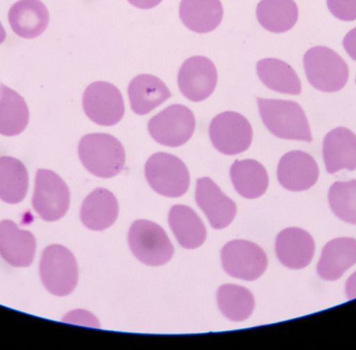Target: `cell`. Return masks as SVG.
<instances>
[{"mask_svg": "<svg viewBox=\"0 0 356 350\" xmlns=\"http://www.w3.org/2000/svg\"><path fill=\"white\" fill-rule=\"evenodd\" d=\"M257 102L264 125L275 137L295 141H313L309 120L298 102L261 97H257Z\"/></svg>", "mask_w": 356, "mask_h": 350, "instance_id": "6da1fadb", "label": "cell"}, {"mask_svg": "<svg viewBox=\"0 0 356 350\" xmlns=\"http://www.w3.org/2000/svg\"><path fill=\"white\" fill-rule=\"evenodd\" d=\"M81 164L91 175L102 178L118 175L124 168L125 150L122 143L108 134H89L79 144Z\"/></svg>", "mask_w": 356, "mask_h": 350, "instance_id": "7a4b0ae2", "label": "cell"}, {"mask_svg": "<svg viewBox=\"0 0 356 350\" xmlns=\"http://www.w3.org/2000/svg\"><path fill=\"white\" fill-rule=\"evenodd\" d=\"M307 81L316 89L325 93L341 91L349 79V67L344 58L332 48L316 46L303 58Z\"/></svg>", "mask_w": 356, "mask_h": 350, "instance_id": "3957f363", "label": "cell"}, {"mask_svg": "<svg viewBox=\"0 0 356 350\" xmlns=\"http://www.w3.org/2000/svg\"><path fill=\"white\" fill-rule=\"evenodd\" d=\"M131 253L142 263L159 267L170 262L175 246L162 226L149 220H137L129 232Z\"/></svg>", "mask_w": 356, "mask_h": 350, "instance_id": "277c9868", "label": "cell"}, {"mask_svg": "<svg viewBox=\"0 0 356 350\" xmlns=\"http://www.w3.org/2000/svg\"><path fill=\"white\" fill-rule=\"evenodd\" d=\"M40 276L48 292L67 296L76 288L79 267L73 253L62 245L46 247L40 262Z\"/></svg>", "mask_w": 356, "mask_h": 350, "instance_id": "5b68a950", "label": "cell"}, {"mask_svg": "<svg viewBox=\"0 0 356 350\" xmlns=\"http://www.w3.org/2000/svg\"><path fill=\"white\" fill-rule=\"evenodd\" d=\"M145 177L156 193L170 198L181 197L190 186L188 167L177 157L166 152H158L148 159Z\"/></svg>", "mask_w": 356, "mask_h": 350, "instance_id": "8992f818", "label": "cell"}, {"mask_svg": "<svg viewBox=\"0 0 356 350\" xmlns=\"http://www.w3.org/2000/svg\"><path fill=\"white\" fill-rule=\"evenodd\" d=\"M70 205V191L56 173L40 169L35 175L33 207L44 221H58L64 217Z\"/></svg>", "mask_w": 356, "mask_h": 350, "instance_id": "52a82bcc", "label": "cell"}, {"mask_svg": "<svg viewBox=\"0 0 356 350\" xmlns=\"http://www.w3.org/2000/svg\"><path fill=\"white\" fill-rule=\"evenodd\" d=\"M196 127L194 114L182 104H172L152 117L148 132L154 141L168 148H179L192 138Z\"/></svg>", "mask_w": 356, "mask_h": 350, "instance_id": "ba28073f", "label": "cell"}, {"mask_svg": "<svg viewBox=\"0 0 356 350\" xmlns=\"http://www.w3.org/2000/svg\"><path fill=\"white\" fill-rule=\"evenodd\" d=\"M209 138L218 152L226 156H236L250 148L252 127L240 113L223 112L211 120Z\"/></svg>", "mask_w": 356, "mask_h": 350, "instance_id": "9c48e42d", "label": "cell"}, {"mask_svg": "<svg viewBox=\"0 0 356 350\" xmlns=\"http://www.w3.org/2000/svg\"><path fill=\"white\" fill-rule=\"evenodd\" d=\"M83 108L88 118L102 127L116 125L125 113L120 90L108 81H95L85 90Z\"/></svg>", "mask_w": 356, "mask_h": 350, "instance_id": "30bf717a", "label": "cell"}, {"mask_svg": "<svg viewBox=\"0 0 356 350\" xmlns=\"http://www.w3.org/2000/svg\"><path fill=\"white\" fill-rule=\"evenodd\" d=\"M222 266L228 276L252 282L265 273L268 257L265 251L253 242L234 240L224 245Z\"/></svg>", "mask_w": 356, "mask_h": 350, "instance_id": "8fae6325", "label": "cell"}, {"mask_svg": "<svg viewBox=\"0 0 356 350\" xmlns=\"http://www.w3.org/2000/svg\"><path fill=\"white\" fill-rule=\"evenodd\" d=\"M178 88L193 102L207 100L215 91L218 72L215 64L205 56H191L178 71Z\"/></svg>", "mask_w": 356, "mask_h": 350, "instance_id": "7c38bea8", "label": "cell"}, {"mask_svg": "<svg viewBox=\"0 0 356 350\" xmlns=\"http://www.w3.org/2000/svg\"><path fill=\"white\" fill-rule=\"evenodd\" d=\"M196 202L205 214L211 228L223 230L230 225L236 215V205L223 194L209 177L197 180Z\"/></svg>", "mask_w": 356, "mask_h": 350, "instance_id": "4fadbf2b", "label": "cell"}, {"mask_svg": "<svg viewBox=\"0 0 356 350\" xmlns=\"http://www.w3.org/2000/svg\"><path fill=\"white\" fill-rule=\"evenodd\" d=\"M319 173L315 159L300 150L284 154L278 164V182L293 192L309 190L317 182Z\"/></svg>", "mask_w": 356, "mask_h": 350, "instance_id": "5bb4252c", "label": "cell"}, {"mask_svg": "<svg viewBox=\"0 0 356 350\" xmlns=\"http://www.w3.org/2000/svg\"><path fill=\"white\" fill-rule=\"evenodd\" d=\"M275 250L282 265L290 269H303L315 255V241L302 228H286L276 238Z\"/></svg>", "mask_w": 356, "mask_h": 350, "instance_id": "9a60e30c", "label": "cell"}, {"mask_svg": "<svg viewBox=\"0 0 356 350\" xmlns=\"http://www.w3.org/2000/svg\"><path fill=\"white\" fill-rule=\"evenodd\" d=\"M35 236L10 220L0 222V255L14 267H29L35 259Z\"/></svg>", "mask_w": 356, "mask_h": 350, "instance_id": "2e32d148", "label": "cell"}, {"mask_svg": "<svg viewBox=\"0 0 356 350\" xmlns=\"http://www.w3.org/2000/svg\"><path fill=\"white\" fill-rule=\"evenodd\" d=\"M323 158L328 173L356 169V135L346 127H337L326 135Z\"/></svg>", "mask_w": 356, "mask_h": 350, "instance_id": "e0dca14e", "label": "cell"}, {"mask_svg": "<svg viewBox=\"0 0 356 350\" xmlns=\"http://www.w3.org/2000/svg\"><path fill=\"white\" fill-rule=\"evenodd\" d=\"M118 215V200L106 189H95L86 197L81 205V222L86 228L96 232L111 228L116 222Z\"/></svg>", "mask_w": 356, "mask_h": 350, "instance_id": "ac0fdd59", "label": "cell"}, {"mask_svg": "<svg viewBox=\"0 0 356 350\" xmlns=\"http://www.w3.org/2000/svg\"><path fill=\"white\" fill-rule=\"evenodd\" d=\"M13 31L24 39L39 37L49 23V13L40 0H19L8 12Z\"/></svg>", "mask_w": 356, "mask_h": 350, "instance_id": "d6986e66", "label": "cell"}, {"mask_svg": "<svg viewBox=\"0 0 356 350\" xmlns=\"http://www.w3.org/2000/svg\"><path fill=\"white\" fill-rule=\"evenodd\" d=\"M127 93L131 110L141 116L149 114L171 97L164 81L152 74H140L131 79Z\"/></svg>", "mask_w": 356, "mask_h": 350, "instance_id": "ffe728a7", "label": "cell"}, {"mask_svg": "<svg viewBox=\"0 0 356 350\" xmlns=\"http://www.w3.org/2000/svg\"><path fill=\"white\" fill-rule=\"evenodd\" d=\"M356 264V239L338 238L330 241L322 251L318 274L325 280H337Z\"/></svg>", "mask_w": 356, "mask_h": 350, "instance_id": "44dd1931", "label": "cell"}, {"mask_svg": "<svg viewBox=\"0 0 356 350\" xmlns=\"http://www.w3.org/2000/svg\"><path fill=\"white\" fill-rule=\"evenodd\" d=\"M220 0H181L179 18L190 31L207 33L215 31L223 19Z\"/></svg>", "mask_w": 356, "mask_h": 350, "instance_id": "7402d4cb", "label": "cell"}, {"mask_svg": "<svg viewBox=\"0 0 356 350\" xmlns=\"http://www.w3.org/2000/svg\"><path fill=\"white\" fill-rule=\"evenodd\" d=\"M169 225L180 246L196 249L207 240V228L196 212L186 205H177L171 207Z\"/></svg>", "mask_w": 356, "mask_h": 350, "instance_id": "603a6c76", "label": "cell"}, {"mask_svg": "<svg viewBox=\"0 0 356 350\" xmlns=\"http://www.w3.org/2000/svg\"><path fill=\"white\" fill-rule=\"evenodd\" d=\"M257 73L266 87L278 93L300 95L302 91L296 71L284 61L264 58L257 64Z\"/></svg>", "mask_w": 356, "mask_h": 350, "instance_id": "cb8c5ba5", "label": "cell"}, {"mask_svg": "<svg viewBox=\"0 0 356 350\" xmlns=\"http://www.w3.org/2000/svg\"><path fill=\"white\" fill-rule=\"evenodd\" d=\"M230 178L236 192L247 199L263 196L269 186L267 170L255 160L236 161L230 168Z\"/></svg>", "mask_w": 356, "mask_h": 350, "instance_id": "d4e9b609", "label": "cell"}, {"mask_svg": "<svg viewBox=\"0 0 356 350\" xmlns=\"http://www.w3.org/2000/svg\"><path fill=\"white\" fill-rule=\"evenodd\" d=\"M29 121V111L22 96L0 83V135H20Z\"/></svg>", "mask_w": 356, "mask_h": 350, "instance_id": "484cf974", "label": "cell"}, {"mask_svg": "<svg viewBox=\"0 0 356 350\" xmlns=\"http://www.w3.org/2000/svg\"><path fill=\"white\" fill-rule=\"evenodd\" d=\"M298 17V6L294 0H261L257 4V21L271 33L290 31L296 24Z\"/></svg>", "mask_w": 356, "mask_h": 350, "instance_id": "4316f807", "label": "cell"}, {"mask_svg": "<svg viewBox=\"0 0 356 350\" xmlns=\"http://www.w3.org/2000/svg\"><path fill=\"white\" fill-rule=\"evenodd\" d=\"M29 173L21 161L0 158V199L10 205L21 202L29 190Z\"/></svg>", "mask_w": 356, "mask_h": 350, "instance_id": "83f0119b", "label": "cell"}, {"mask_svg": "<svg viewBox=\"0 0 356 350\" xmlns=\"http://www.w3.org/2000/svg\"><path fill=\"white\" fill-rule=\"evenodd\" d=\"M218 307L227 319L242 322L248 319L255 307L254 297L248 289L238 285H223L217 293Z\"/></svg>", "mask_w": 356, "mask_h": 350, "instance_id": "f1b7e54d", "label": "cell"}, {"mask_svg": "<svg viewBox=\"0 0 356 350\" xmlns=\"http://www.w3.org/2000/svg\"><path fill=\"white\" fill-rule=\"evenodd\" d=\"M328 199L337 217L356 225V180L334 182Z\"/></svg>", "mask_w": 356, "mask_h": 350, "instance_id": "f546056e", "label": "cell"}, {"mask_svg": "<svg viewBox=\"0 0 356 350\" xmlns=\"http://www.w3.org/2000/svg\"><path fill=\"white\" fill-rule=\"evenodd\" d=\"M330 12L341 21L356 20V0H327Z\"/></svg>", "mask_w": 356, "mask_h": 350, "instance_id": "4dcf8cb0", "label": "cell"}, {"mask_svg": "<svg viewBox=\"0 0 356 350\" xmlns=\"http://www.w3.org/2000/svg\"><path fill=\"white\" fill-rule=\"evenodd\" d=\"M343 46H344L345 50H346L348 56H350L353 61H356V27L355 29H351V31L345 35L344 40H343Z\"/></svg>", "mask_w": 356, "mask_h": 350, "instance_id": "1f68e13d", "label": "cell"}, {"mask_svg": "<svg viewBox=\"0 0 356 350\" xmlns=\"http://www.w3.org/2000/svg\"><path fill=\"white\" fill-rule=\"evenodd\" d=\"M127 1L136 8H141V10H150V8L159 6L163 0H127Z\"/></svg>", "mask_w": 356, "mask_h": 350, "instance_id": "d6a6232c", "label": "cell"}, {"mask_svg": "<svg viewBox=\"0 0 356 350\" xmlns=\"http://www.w3.org/2000/svg\"><path fill=\"white\" fill-rule=\"evenodd\" d=\"M346 294L349 299H356V272L347 280Z\"/></svg>", "mask_w": 356, "mask_h": 350, "instance_id": "836d02e7", "label": "cell"}, {"mask_svg": "<svg viewBox=\"0 0 356 350\" xmlns=\"http://www.w3.org/2000/svg\"><path fill=\"white\" fill-rule=\"evenodd\" d=\"M6 31H4L3 26H2L1 23H0V44L3 43L4 40H6Z\"/></svg>", "mask_w": 356, "mask_h": 350, "instance_id": "e575fe53", "label": "cell"}, {"mask_svg": "<svg viewBox=\"0 0 356 350\" xmlns=\"http://www.w3.org/2000/svg\"><path fill=\"white\" fill-rule=\"evenodd\" d=\"M355 83H356V79H355Z\"/></svg>", "mask_w": 356, "mask_h": 350, "instance_id": "d590c367", "label": "cell"}]
</instances>
